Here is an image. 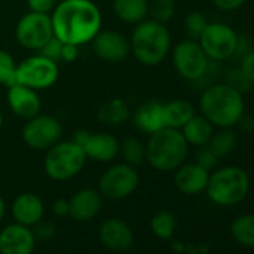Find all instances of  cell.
Returning <instances> with one entry per match:
<instances>
[{
  "label": "cell",
  "mask_w": 254,
  "mask_h": 254,
  "mask_svg": "<svg viewBox=\"0 0 254 254\" xmlns=\"http://www.w3.org/2000/svg\"><path fill=\"white\" fill-rule=\"evenodd\" d=\"M129 42L130 54H133L139 64L147 67L163 63L172 50V38L168 26L150 18L133 27Z\"/></svg>",
  "instance_id": "3957f363"
},
{
  "label": "cell",
  "mask_w": 254,
  "mask_h": 254,
  "mask_svg": "<svg viewBox=\"0 0 254 254\" xmlns=\"http://www.w3.org/2000/svg\"><path fill=\"white\" fill-rule=\"evenodd\" d=\"M218 156L208 147V145H205V147H199V150H197V153H196V157H194V162L199 165V166H202V168H205L206 171H214L215 168H217V165H218Z\"/></svg>",
  "instance_id": "836d02e7"
},
{
  "label": "cell",
  "mask_w": 254,
  "mask_h": 254,
  "mask_svg": "<svg viewBox=\"0 0 254 254\" xmlns=\"http://www.w3.org/2000/svg\"><path fill=\"white\" fill-rule=\"evenodd\" d=\"M130 120L138 132L147 136L156 133L157 130L165 127L163 102L156 100V99L145 100L133 111V114L130 115Z\"/></svg>",
  "instance_id": "e0dca14e"
},
{
  "label": "cell",
  "mask_w": 254,
  "mask_h": 254,
  "mask_svg": "<svg viewBox=\"0 0 254 254\" xmlns=\"http://www.w3.org/2000/svg\"><path fill=\"white\" fill-rule=\"evenodd\" d=\"M102 208V194L97 189H81L69 199V215L76 221L94 218Z\"/></svg>",
  "instance_id": "ffe728a7"
},
{
  "label": "cell",
  "mask_w": 254,
  "mask_h": 254,
  "mask_svg": "<svg viewBox=\"0 0 254 254\" xmlns=\"http://www.w3.org/2000/svg\"><path fill=\"white\" fill-rule=\"evenodd\" d=\"M130 108L126 100L120 97H112L102 103L97 109V120L105 126H121L130 120Z\"/></svg>",
  "instance_id": "d4e9b609"
},
{
  "label": "cell",
  "mask_w": 254,
  "mask_h": 254,
  "mask_svg": "<svg viewBox=\"0 0 254 254\" xmlns=\"http://www.w3.org/2000/svg\"><path fill=\"white\" fill-rule=\"evenodd\" d=\"M177 14L175 0H151L148 2V18L168 24Z\"/></svg>",
  "instance_id": "f546056e"
},
{
  "label": "cell",
  "mask_w": 254,
  "mask_h": 254,
  "mask_svg": "<svg viewBox=\"0 0 254 254\" xmlns=\"http://www.w3.org/2000/svg\"><path fill=\"white\" fill-rule=\"evenodd\" d=\"M79 56V47L72 44H63L62 50V62L64 63H73Z\"/></svg>",
  "instance_id": "ab89813d"
},
{
  "label": "cell",
  "mask_w": 254,
  "mask_h": 254,
  "mask_svg": "<svg viewBox=\"0 0 254 254\" xmlns=\"http://www.w3.org/2000/svg\"><path fill=\"white\" fill-rule=\"evenodd\" d=\"M53 212L57 215V217H66L69 215V200L67 199H56L53 202Z\"/></svg>",
  "instance_id": "b9f144b4"
},
{
  "label": "cell",
  "mask_w": 254,
  "mask_h": 254,
  "mask_svg": "<svg viewBox=\"0 0 254 254\" xmlns=\"http://www.w3.org/2000/svg\"><path fill=\"white\" fill-rule=\"evenodd\" d=\"M59 0H27L29 11L38 14H51Z\"/></svg>",
  "instance_id": "74e56055"
},
{
  "label": "cell",
  "mask_w": 254,
  "mask_h": 254,
  "mask_svg": "<svg viewBox=\"0 0 254 254\" xmlns=\"http://www.w3.org/2000/svg\"><path fill=\"white\" fill-rule=\"evenodd\" d=\"M35 244L32 229L20 223L9 224L0 232V254H32Z\"/></svg>",
  "instance_id": "9a60e30c"
},
{
  "label": "cell",
  "mask_w": 254,
  "mask_h": 254,
  "mask_svg": "<svg viewBox=\"0 0 254 254\" xmlns=\"http://www.w3.org/2000/svg\"><path fill=\"white\" fill-rule=\"evenodd\" d=\"M44 202L35 193H21L12 203V217L17 223L32 227L44 217Z\"/></svg>",
  "instance_id": "44dd1931"
},
{
  "label": "cell",
  "mask_w": 254,
  "mask_h": 254,
  "mask_svg": "<svg viewBox=\"0 0 254 254\" xmlns=\"http://www.w3.org/2000/svg\"><path fill=\"white\" fill-rule=\"evenodd\" d=\"M6 102L9 109L21 120H30L35 115L41 114L42 102L39 97V91L29 88L21 84H14L8 87Z\"/></svg>",
  "instance_id": "5bb4252c"
},
{
  "label": "cell",
  "mask_w": 254,
  "mask_h": 254,
  "mask_svg": "<svg viewBox=\"0 0 254 254\" xmlns=\"http://www.w3.org/2000/svg\"><path fill=\"white\" fill-rule=\"evenodd\" d=\"M81 148L87 159L99 163L112 162L120 156V141L108 132H90Z\"/></svg>",
  "instance_id": "2e32d148"
},
{
  "label": "cell",
  "mask_w": 254,
  "mask_h": 254,
  "mask_svg": "<svg viewBox=\"0 0 254 254\" xmlns=\"http://www.w3.org/2000/svg\"><path fill=\"white\" fill-rule=\"evenodd\" d=\"M63 126L54 115L38 114L30 120H26L21 129V139L30 150L47 151L59 141H62Z\"/></svg>",
  "instance_id": "30bf717a"
},
{
  "label": "cell",
  "mask_w": 254,
  "mask_h": 254,
  "mask_svg": "<svg viewBox=\"0 0 254 254\" xmlns=\"http://www.w3.org/2000/svg\"><path fill=\"white\" fill-rule=\"evenodd\" d=\"M238 67L244 73V76L248 79V82L254 87V50L248 51L245 56L239 59Z\"/></svg>",
  "instance_id": "8d00e7d4"
},
{
  "label": "cell",
  "mask_w": 254,
  "mask_h": 254,
  "mask_svg": "<svg viewBox=\"0 0 254 254\" xmlns=\"http://www.w3.org/2000/svg\"><path fill=\"white\" fill-rule=\"evenodd\" d=\"M236 127L244 133H253L254 132V117L251 114L244 112V115L239 118Z\"/></svg>",
  "instance_id": "60d3db41"
},
{
  "label": "cell",
  "mask_w": 254,
  "mask_h": 254,
  "mask_svg": "<svg viewBox=\"0 0 254 254\" xmlns=\"http://www.w3.org/2000/svg\"><path fill=\"white\" fill-rule=\"evenodd\" d=\"M224 84H227L229 87L235 88L236 91H239L241 94H245L248 91H251L253 85L248 82V79L244 76V73L241 72L239 67H232L226 72L224 75Z\"/></svg>",
  "instance_id": "d6a6232c"
},
{
  "label": "cell",
  "mask_w": 254,
  "mask_h": 254,
  "mask_svg": "<svg viewBox=\"0 0 254 254\" xmlns=\"http://www.w3.org/2000/svg\"><path fill=\"white\" fill-rule=\"evenodd\" d=\"M62 50H63V42L59 41L56 36H53L38 53L42 54L44 57L53 60V62H57L60 63L62 62Z\"/></svg>",
  "instance_id": "e575fe53"
},
{
  "label": "cell",
  "mask_w": 254,
  "mask_h": 254,
  "mask_svg": "<svg viewBox=\"0 0 254 254\" xmlns=\"http://www.w3.org/2000/svg\"><path fill=\"white\" fill-rule=\"evenodd\" d=\"M245 112L244 94L224 82L205 87L199 97V114L209 120L214 127H236Z\"/></svg>",
  "instance_id": "7a4b0ae2"
},
{
  "label": "cell",
  "mask_w": 254,
  "mask_h": 254,
  "mask_svg": "<svg viewBox=\"0 0 254 254\" xmlns=\"http://www.w3.org/2000/svg\"><path fill=\"white\" fill-rule=\"evenodd\" d=\"M59 2H62V0H59Z\"/></svg>",
  "instance_id": "f6af8a7d"
},
{
  "label": "cell",
  "mask_w": 254,
  "mask_h": 254,
  "mask_svg": "<svg viewBox=\"0 0 254 254\" xmlns=\"http://www.w3.org/2000/svg\"><path fill=\"white\" fill-rule=\"evenodd\" d=\"M238 145V133L235 127H220L217 129L208 144V147L218 156V159H224L230 156Z\"/></svg>",
  "instance_id": "484cf974"
},
{
  "label": "cell",
  "mask_w": 254,
  "mask_h": 254,
  "mask_svg": "<svg viewBox=\"0 0 254 254\" xmlns=\"http://www.w3.org/2000/svg\"><path fill=\"white\" fill-rule=\"evenodd\" d=\"M174 172H175V177H174L175 187L181 193L189 194V196H194V194L203 193L206 190L211 172L206 171L205 168L199 166L196 162H193V163L184 162Z\"/></svg>",
  "instance_id": "ac0fdd59"
},
{
  "label": "cell",
  "mask_w": 254,
  "mask_h": 254,
  "mask_svg": "<svg viewBox=\"0 0 254 254\" xmlns=\"http://www.w3.org/2000/svg\"><path fill=\"white\" fill-rule=\"evenodd\" d=\"M247 0H211L214 8L221 12H235L245 5Z\"/></svg>",
  "instance_id": "f35d334b"
},
{
  "label": "cell",
  "mask_w": 254,
  "mask_h": 254,
  "mask_svg": "<svg viewBox=\"0 0 254 254\" xmlns=\"http://www.w3.org/2000/svg\"><path fill=\"white\" fill-rule=\"evenodd\" d=\"M139 186V174L136 168L127 163L109 166L99 178L97 190L102 197L109 200H121L136 191Z\"/></svg>",
  "instance_id": "8fae6325"
},
{
  "label": "cell",
  "mask_w": 254,
  "mask_h": 254,
  "mask_svg": "<svg viewBox=\"0 0 254 254\" xmlns=\"http://www.w3.org/2000/svg\"><path fill=\"white\" fill-rule=\"evenodd\" d=\"M50 17L54 36L76 47L90 44L103 24L100 8L93 0H62Z\"/></svg>",
  "instance_id": "6da1fadb"
},
{
  "label": "cell",
  "mask_w": 254,
  "mask_h": 254,
  "mask_svg": "<svg viewBox=\"0 0 254 254\" xmlns=\"http://www.w3.org/2000/svg\"><path fill=\"white\" fill-rule=\"evenodd\" d=\"M190 145L181 130L163 127L148 136L145 144V162L159 172H174L189 156Z\"/></svg>",
  "instance_id": "277c9868"
},
{
  "label": "cell",
  "mask_w": 254,
  "mask_h": 254,
  "mask_svg": "<svg viewBox=\"0 0 254 254\" xmlns=\"http://www.w3.org/2000/svg\"><path fill=\"white\" fill-rule=\"evenodd\" d=\"M150 0H114L112 11L115 17L130 26H136L148 18Z\"/></svg>",
  "instance_id": "cb8c5ba5"
},
{
  "label": "cell",
  "mask_w": 254,
  "mask_h": 254,
  "mask_svg": "<svg viewBox=\"0 0 254 254\" xmlns=\"http://www.w3.org/2000/svg\"><path fill=\"white\" fill-rule=\"evenodd\" d=\"M230 235L238 244L254 248V214L236 217L230 224Z\"/></svg>",
  "instance_id": "4316f807"
},
{
  "label": "cell",
  "mask_w": 254,
  "mask_h": 254,
  "mask_svg": "<svg viewBox=\"0 0 254 254\" xmlns=\"http://www.w3.org/2000/svg\"><path fill=\"white\" fill-rule=\"evenodd\" d=\"M171 59L177 73L190 82H197L208 70L211 60L194 39H184L171 50Z\"/></svg>",
  "instance_id": "ba28073f"
},
{
  "label": "cell",
  "mask_w": 254,
  "mask_h": 254,
  "mask_svg": "<svg viewBox=\"0 0 254 254\" xmlns=\"http://www.w3.org/2000/svg\"><path fill=\"white\" fill-rule=\"evenodd\" d=\"M53 36L54 33L50 14L29 11L18 20L15 26L17 42L29 51H39Z\"/></svg>",
  "instance_id": "7c38bea8"
},
{
  "label": "cell",
  "mask_w": 254,
  "mask_h": 254,
  "mask_svg": "<svg viewBox=\"0 0 254 254\" xmlns=\"http://www.w3.org/2000/svg\"><path fill=\"white\" fill-rule=\"evenodd\" d=\"M17 82V62L11 53L0 50V85L11 87Z\"/></svg>",
  "instance_id": "4dcf8cb0"
},
{
  "label": "cell",
  "mask_w": 254,
  "mask_h": 254,
  "mask_svg": "<svg viewBox=\"0 0 254 254\" xmlns=\"http://www.w3.org/2000/svg\"><path fill=\"white\" fill-rule=\"evenodd\" d=\"M33 229H32V232H33V235H35V238L36 239H41V241H48V239H51L54 235H56V232H57V229H56V226H54V223L53 221H42V220H39L35 226H32Z\"/></svg>",
  "instance_id": "d590c367"
},
{
  "label": "cell",
  "mask_w": 254,
  "mask_h": 254,
  "mask_svg": "<svg viewBox=\"0 0 254 254\" xmlns=\"http://www.w3.org/2000/svg\"><path fill=\"white\" fill-rule=\"evenodd\" d=\"M90 44L94 56L106 63H121L130 56L129 38L117 30H100Z\"/></svg>",
  "instance_id": "4fadbf2b"
},
{
  "label": "cell",
  "mask_w": 254,
  "mask_h": 254,
  "mask_svg": "<svg viewBox=\"0 0 254 254\" xmlns=\"http://www.w3.org/2000/svg\"><path fill=\"white\" fill-rule=\"evenodd\" d=\"M208 23H209L208 18L200 11L189 12L184 18V32H186L187 38L197 41L200 38V35L203 33L205 27L208 26Z\"/></svg>",
  "instance_id": "1f68e13d"
},
{
  "label": "cell",
  "mask_w": 254,
  "mask_h": 254,
  "mask_svg": "<svg viewBox=\"0 0 254 254\" xmlns=\"http://www.w3.org/2000/svg\"><path fill=\"white\" fill-rule=\"evenodd\" d=\"M214 132H215L214 124L209 120H206L202 114H196L181 129V133L187 141V144L196 148L208 145Z\"/></svg>",
  "instance_id": "7402d4cb"
},
{
  "label": "cell",
  "mask_w": 254,
  "mask_h": 254,
  "mask_svg": "<svg viewBox=\"0 0 254 254\" xmlns=\"http://www.w3.org/2000/svg\"><path fill=\"white\" fill-rule=\"evenodd\" d=\"M102 244L112 251H126L133 244V232L130 226L120 218H108L99 229Z\"/></svg>",
  "instance_id": "d6986e66"
},
{
  "label": "cell",
  "mask_w": 254,
  "mask_h": 254,
  "mask_svg": "<svg viewBox=\"0 0 254 254\" xmlns=\"http://www.w3.org/2000/svg\"><path fill=\"white\" fill-rule=\"evenodd\" d=\"M2 127H3V112L0 109V130H2Z\"/></svg>",
  "instance_id": "ee69618b"
},
{
  "label": "cell",
  "mask_w": 254,
  "mask_h": 254,
  "mask_svg": "<svg viewBox=\"0 0 254 254\" xmlns=\"http://www.w3.org/2000/svg\"><path fill=\"white\" fill-rule=\"evenodd\" d=\"M251 190V180L239 166H223L209 174L206 194L218 206H235L247 199Z\"/></svg>",
  "instance_id": "5b68a950"
},
{
  "label": "cell",
  "mask_w": 254,
  "mask_h": 254,
  "mask_svg": "<svg viewBox=\"0 0 254 254\" xmlns=\"http://www.w3.org/2000/svg\"><path fill=\"white\" fill-rule=\"evenodd\" d=\"M120 154L124 163L138 168L145 162V144L138 136H127L120 142Z\"/></svg>",
  "instance_id": "83f0119b"
},
{
  "label": "cell",
  "mask_w": 254,
  "mask_h": 254,
  "mask_svg": "<svg viewBox=\"0 0 254 254\" xmlns=\"http://www.w3.org/2000/svg\"><path fill=\"white\" fill-rule=\"evenodd\" d=\"M196 115V108L186 99H174L163 102V121L165 127L181 130L183 126Z\"/></svg>",
  "instance_id": "603a6c76"
},
{
  "label": "cell",
  "mask_w": 254,
  "mask_h": 254,
  "mask_svg": "<svg viewBox=\"0 0 254 254\" xmlns=\"http://www.w3.org/2000/svg\"><path fill=\"white\" fill-rule=\"evenodd\" d=\"M239 41V33L229 24L211 21L197 39L202 50L211 62H224L233 59Z\"/></svg>",
  "instance_id": "9c48e42d"
},
{
  "label": "cell",
  "mask_w": 254,
  "mask_h": 254,
  "mask_svg": "<svg viewBox=\"0 0 254 254\" xmlns=\"http://www.w3.org/2000/svg\"><path fill=\"white\" fill-rule=\"evenodd\" d=\"M5 212H6V205H5V200L3 197L0 196V220L5 217Z\"/></svg>",
  "instance_id": "7bdbcfd3"
},
{
  "label": "cell",
  "mask_w": 254,
  "mask_h": 254,
  "mask_svg": "<svg viewBox=\"0 0 254 254\" xmlns=\"http://www.w3.org/2000/svg\"><path fill=\"white\" fill-rule=\"evenodd\" d=\"M150 227L159 239L168 241L174 236V232L177 229V217L171 211H159L153 215Z\"/></svg>",
  "instance_id": "f1b7e54d"
},
{
  "label": "cell",
  "mask_w": 254,
  "mask_h": 254,
  "mask_svg": "<svg viewBox=\"0 0 254 254\" xmlns=\"http://www.w3.org/2000/svg\"><path fill=\"white\" fill-rule=\"evenodd\" d=\"M60 78V67L42 54H35L17 63V84L26 85L36 91L51 88Z\"/></svg>",
  "instance_id": "52a82bcc"
},
{
  "label": "cell",
  "mask_w": 254,
  "mask_h": 254,
  "mask_svg": "<svg viewBox=\"0 0 254 254\" xmlns=\"http://www.w3.org/2000/svg\"><path fill=\"white\" fill-rule=\"evenodd\" d=\"M87 156L84 150L70 141H59L45 151L44 171L54 181H67L75 178L85 166Z\"/></svg>",
  "instance_id": "8992f818"
}]
</instances>
